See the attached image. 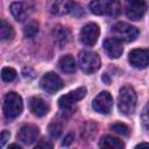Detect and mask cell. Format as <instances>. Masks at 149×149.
Instances as JSON below:
<instances>
[{
  "mask_svg": "<svg viewBox=\"0 0 149 149\" xmlns=\"http://www.w3.org/2000/svg\"><path fill=\"white\" fill-rule=\"evenodd\" d=\"M73 0H50L48 3V9L54 15H65L72 12L74 7Z\"/></svg>",
  "mask_w": 149,
  "mask_h": 149,
  "instance_id": "7c38bea8",
  "label": "cell"
},
{
  "mask_svg": "<svg viewBox=\"0 0 149 149\" xmlns=\"http://www.w3.org/2000/svg\"><path fill=\"white\" fill-rule=\"evenodd\" d=\"M52 37H54L55 43L58 47L63 48V47H65L66 44L70 43V41L72 38V34H71V30L68 27L58 24L52 30Z\"/></svg>",
  "mask_w": 149,
  "mask_h": 149,
  "instance_id": "5bb4252c",
  "label": "cell"
},
{
  "mask_svg": "<svg viewBox=\"0 0 149 149\" xmlns=\"http://www.w3.org/2000/svg\"><path fill=\"white\" fill-rule=\"evenodd\" d=\"M135 106H136V93L134 88L130 86H123L120 90L118 97L119 111L125 115H129L134 112Z\"/></svg>",
  "mask_w": 149,
  "mask_h": 149,
  "instance_id": "7a4b0ae2",
  "label": "cell"
},
{
  "mask_svg": "<svg viewBox=\"0 0 149 149\" xmlns=\"http://www.w3.org/2000/svg\"><path fill=\"white\" fill-rule=\"evenodd\" d=\"M99 146L102 148H112V149H121L125 147V144L121 140H119L114 136H111V135H105L104 137H101Z\"/></svg>",
  "mask_w": 149,
  "mask_h": 149,
  "instance_id": "ac0fdd59",
  "label": "cell"
},
{
  "mask_svg": "<svg viewBox=\"0 0 149 149\" xmlns=\"http://www.w3.org/2000/svg\"><path fill=\"white\" fill-rule=\"evenodd\" d=\"M79 65L85 73H93L100 68V58L97 52L84 51L79 56Z\"/></svg>",
  "mask_w": 149,
  "mask_h": 149,
  "instance_id": "5b68a950",
  "label": "cell"
},
{
  "mask_svg": "<svg viewBox=\"0 0 149 149\" xmlns=\"http://www.w3.org/2000/svg\"><path fill=\"white\" fill-rule=\"evenodd\" d=\"M86 95V87H78L76 88L74 91H71L69 92L68 94H64L62 95L59 99H58V105L64 111H69L72 108V106L81 100Z\"/></svg>",
  "mask_w": 149,
  "mask_h": 149,
  "instance_id": "52a82bcc",
  "label": "cell"
},
{
  "mask_svg": "<svg viewBox=\"0 0 149 149\" xmlns=\"http://www.w3.org/2000/svg\"><path fill=\"white\" fill-rule=\"evenodd\" d=\"M126 15L133 21H137L143 17L147 10L144 0H126Z\"/></svg>",
  "mask_w": 149,
  "mask_h": 149,
  "instance_id": "8992f818",
  "label": "cell"
},
{
  "mask_svg": "<svg viewBox=\"0 0 149 149\" xmlns=\"http://www.w3.org/2000/svg\"><path fill=\"white\" fill-rule=\"evenodd\" d=\"M113 106V98L107 91L100 92L92 101V107L95 112L101 114H107L111 112Z\"/></svg>",
  "mask_w": 149,
  "mask_h": 149,
  "instance_id": "30bf717a",
  "label": "cell"
},
{
  "mask_svg": "<svg viewBox=\"0 0 149 149\" xmlns=\"http://www.w3.org/2000/svg\"><path fill=\"white\" fill-rule=\"evenodd\" d=\"M15 35L14 28L6 20H0V41H12Z\"/></svg>",
  "mask_w": 149,
  "mask_h": 149,
  "instance_id": "d6986e66",
  "label": "cell"
},
{
  "mask_svg": "<svg viewBox=\"0 0 149 149\" xmlns=\"http://www.w3.org/2000/svg\"><path fill=\"white\" fill-rule=\"evenodd\" d=\"M23 109V102L22 98L15 93V92H9L5 95L3 100V114L7 120H13L17 118Z\"/></svg>",
  "mask_w": 149,
  "mask_h": 149,
  "instance_id": "3957f363",
  "label": "cell"
},
{
  "mask_svg": "<svg viewBox=\"0 0 149 149\" xmlns=\"http://www.w3.org/2000/svg\"><path fill=\"white\" fill-rule=\"evenodd\" d=\"M59 68L65 73H73L76 71V61L71 55H65L59 59Z\"/></svg>",
  "mask_w": 149,
  "mask_h": 149,
  "instance_id": "ffe728a7",
  "label": "cell"
},
{
  "mask_svg": "<svg viewBox=\"0 0 149 149\" xmlns=\"http://www.w3.org/2000/svg\"><path fill=\"white\" fill-rule=\"evenodd\" d=\"M38 22L37 21H30L26 27H24V30H23V34L27 38H33L36 36V34L38 33Z\"/></svg>",
  "mask_w": 149,
  "mask_h": 149,
  "instance_id": "44dd1931",
  "label": "cell"
},
{
  "mask_svg": "<svg viewBox=\"0 0 149 149\" xmlns=\"http://www.w3.org/2000/svg\"><path fill=\"white\" fill-rule=\"evenodd\" d=\"M16 71L13 69V68H3L2 71H1V78L3 81H13L15 78H16Z\"/></svg>",
  "mask_w": 149,
  "mask_h": 149,
  "instance_id": "cb8c5ba5",
  "label": "cell"
},
{
  "mask_svg": "<svg viewBox=\"0 0 149 149\" xmlns=\"http://www.w3.org/2000/svg\"><path fill=\"white\" fill-rule=\"evenodd\" d=\"M40 84H41V87L47 93H50V94L56 93L57 91H59L63 87V80L55 72H48V73H45L42 77Z\"/></svg>",
  "mask_w": 149,
  "mask_h": 149,
  "instance_id": "9c48e42d",
  "label": "cell"
},
{
  "mask_svg": "<svg viewBox=\"0 0 149 149\" xmlns=\"http://www.w3.org/2000/svg\"><path fill=\"white\" fill-rule=\"evenodd\" d=\"M38 134H40V129H38L37 126H35V125H24L20 128L16 137L23 144L29 146V144H33L37 140Z\"/></svg>",
  "mask_w": 149,
  "mask_h": 149,
  "instance_id": "8fae6325",
  "label": "cell"
},
{
  "mask_svg": "<svg viewBox=\"0 0 149 149\" xmlns=\"http://www.w3.org/2000/svg\"><path fill=\"white\" fill-rule=\"evenodd\" d=\"M104 49H105L106 54L108 55V57H111L113 59L119 58L123 51V47H122L121 41L115 38V37L106 38L104 41Z\"/></svg>",
  "mask_w": 149,
  "mask_h": 149,
  "instance_id": "9a60e30c",
  "label": "cell"
},
{
  "mask_svg": "<svg viewBox=\"0 0 149 149\" xmlns=\"http://www.w3.org/2000/svg\"><path fill=\"white\" fill-rule=\"evenodd\" d=\"M147 114H148V106H146L143 112H142V123H143V127H144L146 130L148 129V118H147Z\"/></svg>",
  "mask_w": 149,
  "mask_h": 149,
  "instance_id": "4316f807",
  "label": "cell"
},
{
  "mask_svg": "<svg viewBox=\"0 0 149 149\" xmlns=\"http://www.w3.org/2000/svg\"><path fill=\"white\" fill-rule=\"evenodd\" d=\"M33 12V7L27 2H13L10 5V13L16 21L26 20Z\"/></svg>",
  "mask_w": 149,
  "mask_h": 149,
  "instance_id": "2e32d148",
  "label": "cell"
},
{
  "mask_svg": "<svg viewBox=\"0 0 149 149\" xmlns=\"http://www.w3.org/2000/svg\"><path fill=\"white\" fill-rule=\"evenodd\" d=\"M9 148H17V149H21V147H20L19 144H15V143H13V144H9Z\"/></svg>",
  "mask_w": 149,
  "mask_h": 149,
  "instance_id": "f546056e",
  "label": "cell"
},
{
  "mask_svg": "<svg viewBox=\"0 0 149 149\" xmlns=\"http://www.w3.org/2000/svg\"><path fill=\"white\" fill-rule=\"evenodd\" d=\"M62 130H63L62 123L58 122V121H52V122L49 125V134H50L51 137H54V139L59 137V135L62 134Z\"/></svg>",
  "mask_w": 149,
  "mask_h": 149,
  "instance_id": "603a6c76",
  "label": "cell"
},
{
  "mask_svg": "<svg viewBox=\"0 0 149 149\" xmlns=\"http://www.w3.org/2000/svg\"><path fill=\"white\" fill-rule=\"evenodd\" d=\"M112 31L115 38L125 42H133L139 36V29L126 22H118L113 26Z\"/></svg>",
  "mask_w": 149,
  "mask_h": 149,
  "instance_id": "277c9868",
  "label": "cell"
},
{
  "mask_svg": "<svg viewBox=\"0 0 149 149\" xmlns=\"http://www.w3.org/2000/svg\"><path fill=\"white\" fill-rule=\"evenodd\" d=\"M109 128H111L114 133L120 134V135H122V136H128L129 133H130L129 127H128L127 125H125V123H121V122H115V123L111 125Z\"/></svg>",
  "mask_w": 149,
  "mask_h": 149,
  "instance_id": "7402d4cb",
  "label": "cell"
},
{
  "mask_svg": "<svg viewBox=\"0 0 149 149\" xmlns=\"http://www.w3.org/2000/svg\"><path fill=\"white\" fill-rule=\"evenodd\" d=\"M95 129H97L95 123H91V122H88V123H86V125L84 126V129H83L81 136L86 139V137H88V133H90V136H92V135H94Z\"/></svg>",
  "mask_w": 149,
  "mask_h": 149,
  "instance_id": "d4e9b609",
  "label": "cell"
},
{
  "mask_svg": "<svg viewBox=\"0 0 149 149\" xmlns=\"http://www.w3.org/2000/svg\"><path fill=\"white\" fill-rule=\"evenodd\" d=\"M129 63L137 69H144L149 64V52L147 49H134L128 55Z\"/></svg>",
  "mask_w": 149,
  "mask_h": 149,
  "instance_id": "4fadbf2b",
  "label": "cell"
},
{
  "mask_svg": "<svg viewBox=\"0 0 149 149\" xmlns=\"http://www.w3.org/2000/svg\"><path fill=\"white\" fill-rule=\"evenodd\" d=\"M72 142H73V135H72V134H68V135L64 137V141H63L62 146H64V147H69Z\"/></svg>",
  "mask_w": 149,
  "mask_h": 149,
  "instance_id": "83f0119b",
  "label": "cell"
},
{
  "mask_svg": "<svg viewBox=\"0 0 149 149\" xmlns=\"http://www.w3.org/2000/svg\"><path fill=\"white\" fill-rule=\"evenodd\" d=\"M137 147H148V143H140V144L136 146V148H137Z\"/></svg>",
  "mask_w": 149,
  "mask_h": 149,
  "instance_id": "4dcf8cb0",
  "label": "cell"
},
{
  "mask_svg": "<svg viewBox=\"0 0 149 149\" xmlns=\"http://www.w3.org/2000/svg\"><path fill=\"white\" fill-rule=\"evenodd\" d=\"M9 136H10V134H9L8 130H3V132L0 134V148L3 147V146L7 143V141L9 140Z\"/></svg>",
  "mask_w": 149,
  "mask_h": 149,
  "instance_id": "484cf974",
  "label": "cell"
},
{
  "mask_svg": "<svg viewBox=\"0 0 149 149\" xmlns=\"http://www.w3.org/2000/svg\"><path fill=\"white\" fill-rule=\"evenodd\" d=\"M99 34H100V29H99L98 24H95V23H87V24H85L81 28L80 34H79V38H80V42L84 45L92 47L98 41Z\"/></svg>",
  "mask_w": 149,
  "mask_h": 149,
  "instance_id": "ba28073f",
  "label": "cell"
},
{
  "mask_svg": "<svg viewBox=\"0 0 149 149\" xmlns=\"http://www.w3.org/2000/svg\"><path fill=\"white\" fill-rule=\"evenodd\" d=\"M90 9L95 15L118 16L121 12L119 0H92Z\"/></svg>",
  "mask_w": 149,
  "mask_h": 149,
  "instance_id": "6da1fadb",
  "label": "cell"
},
{
  "mask_svg": "<svg viewBox=\"0 0 149 149\" xmlns=\"http://www.w3.org/2000/svg\"><path fill=\"white\" fill-rule=\"evenodd\" d=\"M36 148H52V143H50L47 140H42L36 144Z\"/></svg>",
  "mask_w": 149,
  "mask_h": 149,
  "instance_id": "f1b7e54d",
  "label": "cell"
},
{
  "mask_svg": "<svg viewBox=\"0 0 149 149\" xmlns=\"http://www.w3.org/2000/svg\"><path fill=\"white\" fill-rule=\"evenodd\" d=\"M29 108L31 113L38 118L44 116L49 112V105L40 97H33L29 99Z\"/></svg>",
  "mask_w": 149,
  "mask_h": 149,
  "instance_id": "e0dca14e",
  "label": "cell"
}]
</instances>
